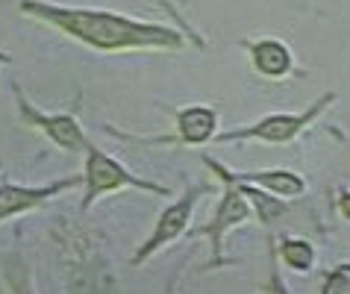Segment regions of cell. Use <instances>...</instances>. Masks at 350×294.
Listing matches in <instances>:
<instances>
[{
	"mask_svg": "<svg viewBox=\"0 0 350 294\" xmlns=\"http://www.w3.org/2000/svg\"><path fill=\"white\" fill-rule=\"evenodd\" d=\"M59 24H65L71 33L89 38L100 47H118V44H139V42H171V36L153 33V29L133 27L127 21L109 15H85V12H56L53 15Z\"/></svg>",
	"mask_w": 350,
	"mask_h": 294,
	"instance_id": "obj_1",
	"label": "cell"
},
{
	"mask_svg": "<svg viewBox=\"0 0 350 294\" xmlns=\"http://www.w3.org/2000/svg\"><path fill=\"white\" fill-rule=\"evenodd\" d=\"M124 180H127V176H124V171L115 162L103 159V156H92L89 159V189H92V194H100V191L112 189V185H118Z\"/></svg>",
	"mask_w": 350,
	"mask_h": 294,
	"instance_id": "obj_2",
	"label": "cell"
},
{
	"mask_svg": "<svg viewBox=\"0 0 350 294\" xmlns=\"http://www.w3.org/2000/svg\"><path fill=\"white\" fill-rule=\"evenodd\" d=\"M186 218H189V203H180V206H174L171 212H165V218L159 221V230H157V235H153V241L148 244V250H153L157 244H162V241H168V239H174L180 230H183V224H186ZM144 250V253H148Z\"/></svg>",
	"mask_w": 350,
	"mask_h": 294,
	"instance_id": "obj_3",
	"label": "cell"
},
{
	"mask_svg": "<svg viewBox=\"0 0 350 294\" xmlns=\"http://www.w3.org/2000/svg\"><path fill=\"white\" fill-rule=\"evenodd\" d=\"M212 126H215V118H212V112H206V109H189L183 115V135H186L189 142L209 139Z\"/></svg>",
	"mask_w": 350,
	"mask_h": 294,
	"instance_id": "obj_4",
	"label": "cell"
},
{
	"mask_svg": "<svg viewBox=\"0 0 350 294\" xmlns=\"http://www.w3.org/2000/svg\"><path fill=\"white\" fill-rule=\"evenodd\" d=\"M256 65L262 68L265 74H283L288 68V53L283 44H274V42H265L256 47Z\"/></svg>",
	"mask_w": 350,
	"mask_h": 294,
	"instance_id": "obj_5",
	"label": "cell"
},
{
	"mask_svg": "<svg viewBox=\"0 0 350 294\" xmlns=\"http://www.w3.org/2000/svg\"><path fill=\"white\" fill-rule=\"evenodd\" d=\"M300 126V118H288V115H280V118H271V121H265L262 126H256V135H262V139L268 142H283L288 139L291 133H295Z\"/></svg>",
	"mask_w": 350,
	"mask_h": 294,
	"instance_id": "obj_6",
	"label": "cell"
},
{
	"mask_svg": "<svg viewBox=\"0 0 350 294\" xmlns=\"http://www.w3.org/2000/svg\"><path fill=\"white\" fill-rule=\"evenodd\" d=\"M245 215H247V209H245V200H241V194H230V198L224 200L221 212H218L215 235H221V230H224V227H230V224L241 221V218H245Z\"/></svg>",
	"mask_w": 350,
	"mask_h": 294,
	"instance_id": "obj_7",
	"label": "cell"
},
{
	"mask_svg": "<svg viewBox=\"0 0 350 294\" xmlns=\"http://www.w3.org/2000/svg\"><path fill=\"white\" fill-rule=\"evenodd\" d=\"M47 130L53 133V139L65 144V147H80V130H77V124L71 118H53V121H47Z\"/></svg>",
	"mask_w": 350,
	"mask_h": 294,
	"instance_id": "obj_8",
	"label": "cell"
},
{
	"mask_svg": "<svg viewBox=\"0 0 350 294\" xmlns=\"http://www.w3.org/2000/svg\"><path fill=\"white\" fill-rule=\"evenodd\" d=\"M38 194L42 191H21V189H3L0 191V218L15 209H24V206H30L33 200H38Z\"/></svg>",
	"mask_w": 350,
	"mask_h": 294,
	"instance_id": "obj_9",
	"label": "cell"
},
{
	"mask_svg": "<svg viewBox=\"0 0 350 294\" xmlns=\"http://www.w3.org/2000/svg\"><path fill=\"white\" fill-rule=\"evenodd\" d=\"M259 183H265V185H271V189H277V191H286V194H300V189H304V183H300L297 176H291V174H262Z\"/></svg>",
	"mask_w": 350,
	"mask_h": 294,
	"instance_id": "obj_10",
	"label": "cell"
},
{
	"mask_svg": "<svg viewBox=\"0 0 350 294\" xmlns=\"http://www.w3.org/2000/svg\"><path fill=\"white\" fill-rule=\"evenodd\" d=\"M283 253H286L288 265H295V268H306V265L312 262V250H309L304 241H288L283 248Z\"/></svg>",
	"mask_w": 350,
	"mask_h": 294,
	"instance_id": "obj_11",
	"label": "cell"
},
{
	"mask_svg": "<svg viewBox=\"0 0 350 294\" xmlns=\"http://www.w3.org/2000/svg\"><path fill=\"white\" fill-rule=\"evenodd\" d=\"M324 294H350V268L345 265V268H338L333 277H329Z\"/></svg>",
	"mask_w": 350,
	"mask_h": 294,
	"instance_id": "obj_12",
	"label": "cell"
},
{
	"mask_svg": "<svg viewBox=\"0 0 350 294\" xmlns=\"http://www.w3.org/2000/svg\"><path fill=\"white\" fill-rule=\"evenodd\" d=\"M247 194H254V200H256V206H259V209H262V218H271V215L283 212V206H280V203H271L268 198H262V194H256V191H247Z\"/></svg>",
	"mask_w": 350,
	"mask_h": 294,
	"instance_id": "obj_13",
	"label": "cell"
},
{
	"mask_svg": "<svg viewBox=\"0 0 350 294\" xmlns=\"http://www.w3.org/2000/svg\"><path fill=\"white\" fill-rule=\"evenodd\" d=\"M342 206H345V212L350 215V198H345V203H342Z\"/></svg>",
	"mask_w": 350,
	"mask_h": 294,
	"instance_id": "obj_14",
	"label": "cell"
}]
</instances>
